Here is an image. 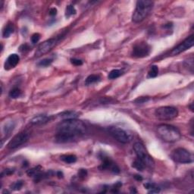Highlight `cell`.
Listing matches in <instances>:
<instances>
[{"label":"cell","instance_id":"cell-28","mask_svg":"<svg viewBox=\"0 0 194 194\" xmlns=\"http://www.w3.org/2000/svg\"><path fill=\"white\" fill-rule=\"evenodd\" d=\"M23 185H24V182L22 180H18V181L14 182L13 184L11 185V189L13 190H21Z\"/></svg>","mask_w":194,"mask_h":194},{"label":"cell","instance_id":"cell-36","mask_svg":"<svg viewBox=\"0 0 194 194\" xmlns=\"http://www.w3.org/2000/svg\"><path fill=\"white\" fill-rule=\"evenodd\" d=\"M134 178L137 180H143V177L139 175H135L134 176Z\"/></svg>","mask_w":194,"mask_h":194},{"label":"cell","instance_id":"cell-25","mask_svg":"<svg viewBox=\"0 0 194 194\" xmlns=\"http://www.w3.org/2000/svg\"><path fill=\"white\" fill-rule=\"evenodd\" d=\"M9 95V97H11V99H17L21 96V90H20L19 88L14 87L10 90Z\"/></svg>","mask_w":194,"mask_h":194},{"label":"cell","instance_id":"cell-27","mask_svg":"<svg viewBox=\"0 0 194 194\" xmlns=\"http://www.w3.org/2000/svg\"><path fill=\"white\" fill-rule=\"evenodd\" d=\"M52 59H44L42 60L39 61L37 63V65L41 68H46V67H48L52 64Z\"/></svg>","mask_w":194,"mask_h":194},{"label":"cell","instance_id":"cell-38","mask_svg":"<svg viewBox=\"0 0 194 194\" xmlns=\"http://www.w3.org/2000/svg\"><path fill=\"white\" fill-rule=\"evenodd\" d=\"M58 176H59V177H62V176H63V174H62V172H58Z\"/></svg>","mask_w":194,"mask_h":194},{"label":"cell","instance_id":"cell-16","mask_svg":"<svg viewBox=\"0 0 194 194\" xmlns=\"http://www.w3.org/2000/svg\"><path fill=\"white\" fill-rule=\"evenodd\" d=\"M143 186L146 190H149V193H156L160 192V188L154 183L147 182V183L144 184Z\"/></svg>","mask_w":194,"mask_h":194},{"label":"cell","instance_id":"cell-9","mask_svg":"<svg viewBox=\"0 0 194 194\" xmlns=\"http://www.w3.org/2000/svg\"><path fill=\"white\" fill-rule=\"evenodd\" d=\"M29 134L26 132H21L15 135L8 143V148L10 149H14L19 146L24 145L28 141Z\"/></svg>","mask_w":194,"mask_h":194},{"label":"cell","instance_id":"cell-1","mask_svg":"<svg viewBox=\"0 0 194 194\" xmlns=\"http://www.w3.org/2000/svg\"><path fill=\"white\" fill-rule=\"evenodd\" d=\"M87 132V127L80 120H63L57 126V134L55 141L59 143L73 142L80 136L84 135Z\"/></svg>","mask_w":194,"mask_h":194},{"label":"cell","instance_id":"cell-10","mask_svg":"<svg viewBox=\"0 0 194 194\" xmlns=\"http://www.w3.org/2000/svg\"><path fill=\"white\" fill-rule=\"evenodd\" d=\"M57 42H58V39L56 38H51L44 41L43 42H42V43L39 46L38 48L36 50L35 55L36 56L39 57L44 55V54L48 53L49 51L52 50V49L55 46Z\"/></svg>","mask_w":194,"mask_h":194},{"label":"cell","instance_id":"cell-3","mask_svg":"<svg viewBox=\"0 0 194 194\" xmlns=\"http://www.w3.org/2000/svg\"><path fill=\"white\" fill-rule=\"evenodd\" d=\"M153 7V2L148 0H139L136 2V9L132 15V21L139 23L147 18Z\"/></svg>","mask_w":194,"mask_h":194},{"label":"cell","instance_id":"cell-31","mask_svg":"<svg viewBox=\"0 0 194 194\" xmlns=\"http://www.w3.org/2000/svg\"><path fill=\"white\" fill-rule=\"evenodd\" d=\"M71 62L75 66H80V65H83V62L78 59H71Z\"/></svg>","mask_w":194,"mask_h":194},{"label":"cell","instance_id":"cell-33","mask_svg":"<svg viewBox=\"0 0 194 194\" xmlns=\"http://www.w3.org/2000/svg\"><path fill=\"white\" fill-rule=\"evenodd\" d=\"M30 47L28 45H27V44H24V45L21 46V47H20V51L21 52H25V51L27 50H29Z\"/></svg>","mask_w":194,"mask_h":194},{"label":"cell","instance_id":"cell-13","mask_svg":"<svg viewBox=\"0 0 194 194\" xmlns=\"http://www.w3.org/2000/svg\"><path fill=\"white\" fill-rule=\"evenodd\" d=\"M20 62V57L17 54H11L5 62V69L9 70V69L14 68L17 66Z\"/></svg>","mask_w":194,"mask_h":194},{"label":"cell","instance_id":"cell-7","mask_svg":"<svg viewBox=\"0 0 194 194\" xmlns=\"http://www.w3.org/2000/svg\"><path fill=\"white\" fill-rule=\"evenodd\" d=\"M150 52V46L145 42H140L135 44L133 47L132 55L135 58H144L148 56Z\"/></svg>","mask_w":194,"mask_h":194},{"label":"cell","instance_id":"cell-15","mask_svg":"<svg viewBox=\"0 0 194 194\" xmlns=\"http://www.w3.org/2000/svg\"><path fill=\"white\" fill-rule=\"evenodd\" d=\"M14 128V123L13 121H8V122L5 123L4 126L2 128V134L6 137H8L11 133L12 132Z\"/></svg>","mask_w":194,"mask_h":194},{"label":"cell","instance_id":"cell-21","mask_svg":"<svg viewBox=\"0 0 194 194\" xmlns=\"http://www.w3.org/2000/svg\"><path fill=\"white\" fill-rule=\"evenodd\" d=\"M100 77L97 75H91L87 78L85 80V84L86 85H91L93 83H96V82L99 81Z\"/></svg>","mask_w":194,"mask_h":194},{"label":"cell","instance_id":"cell-30","mask_svg":"<svg viewBox=\"0 0 194 194\" xmlns=\"http://www.w3.org/2000/svg\"><path fill=\"white\" fill-rule=\"evenodd\" d=\"M39 39H40V34H38V33L34 34L32 35V37H31V42H32V43H34V44L38 42Z\"/></svg>","mask_w":194,"mask_h":194},{"label":"cell","instance_id":"cell-12","mask_svg":"<svg viewBox=\"0 0 194 194\" xmlns=\"http://www.w3.org/2000/svg\"><path fill=\"white\" fill-rule=\"evenodd\" d=\"M103 162H102L101 165H100L99 168L101 170H108L111 171L112 173L114 174H118L120 172V168L118 166L113 162L112 160L109 159L108 157H103Z\"/></svg>","mask_w":194,"mask_h":194},{"label":"cell","instance_id":"cell-22","mask_svg":"<svg viewBox=\"0 0 194 194\" xmlns=\"http://www.w3.org/2000/svg\"><path fill=\"white\" fill-rule=\"evenodd\" d=\"M132 166H133V168H136L137 171H140V172L143 171L144 168H146L145 164H144L143 162L142 161L139 159H136V160L133 162Z\"/></svg>","mask_w":194,"mask_h":194},{"label":"cell","instance_id":"cell-18","mask_svg":"<svg viewBox=\"0 0 194 194\" xmlns=\"http://www.w3.org/2000/svg\"><path fill=\"white\" fill-rule=\"evenodd\" d=\"M60 159L67 164H73L77 161V157L75 155H63L61 156Z\"/></svg>","mask_w":194,"mask_h":194},{"label":"cell","instance_id":"cell-37","mask_svg":"<svg viewBox=\"0 0 194 194\" xmlns=\"http://www.w3.org/2000/svg\"><path fill=\"white\" fill-rule=\"evenodd\" d=\"M131 193H137V191H136L135 187H131Z\"/></svg>","mask_w":194,"mask_h":194},{"label":"cell","instance_id":"cell-32","mask_svg":"<svg viewBox=\"0 0 194 194\" xmlns=\"http://www.w3.org/2000/svg\"><path fill=\"white\" fill-rule=\"evenodd\" d=\"M87 172L85 169H80L78 172V175L80 177H85L87 176Z\"/></svg>","mask_w":194,"mask_h":194},{"label":"cell","instance_id":"cell-20","mask_svg":"<svg viewBox=\"0 0 194 194\" xmlns=\"http://www.w3.org/2000/svg\"><path fill=\"white\" fill-rule=\"evenodd\" d=\"M42 169H41L40 166H37V167L34 168L32 169H30V170L27 171V175H28L29 177H33L34 178H36L37 176H39L42 173Z\"/></svg>","mask_w":194,"mask_h":194},{"label":"cell","instance_id":"cell-6","mask_svg":"<svg viewBox=\"0 0 194 194\" xmlns=\"http://www.w3.org/2000/svg\"><path fill=\"white\" fill-rule=\"evenodd\" d=\"M155 115L159 119L172 120L178 115V110L172 106H162L156 109Z\"/></svg>","mask_w":194,"mask_h":194},{"label":"cell","instance_id":"cell-24","mask_svg":"<svg viewBox=\"0 0 194 194\" xmlns=\"http://www.w3.org/2000/svg\"><path fill=\"white\" fill-rule=\"evenodd\" d=\"M77 11L75 9V6L73 5H68V6L66 7V9H65V17L67 18H69L72 15H75L76 14Z\"/></svg>","mask_w":194,"mask_h":194},{"label":"cell","instance_id":"cell-19","mask_svg":"<svg viewBox=\"0 0 194 194\" xmlns=\"http://www.w3.org/2000/svg\"><path fill=\"white\" fill-rule=\"evenodd\" d=\"M61 118H63L64 120L66 119H73V118H76L78 117V114H77L75 111H64L62 114H60Z\"/></svg>","mask_w":194,"mask_h":194},{"label":"cell","instance_id":"cell-2","mask_svg":"<svg viewBox=\"0 0 194 194\" xmlns=\"http://www.w3.org/2000/svg\"><path fill=\"white\" fill-rule=\"evenodd\" d=\"M157 132L164 141L174 143L181 138V134L177 127L171 124H162L157 127Z\"/></svg>","mask_w":194,"mask_h":194},{"label":"cell","instance_id":"cell-17","mask_svg":"<svg viewBox=\"0 0 194 194\" xmlns=\"http://www.w3.org/2000/svg\"><path fill=\"white\" fill-rule=\"evenodd\" d=\"M14 33V26H13V24H8L5 27L4 30L2 31V36L4 38H8L9 37L11 34Z\"/></svg>","mask_w":194,"mask_h":194},{"label":"cell","instance_id":"cell-23","mask_svg":"<svg viewBox=\"0 0 194 194\" xmlns=\"http://www.w3.org/2000/svg\"><path fill=\"white\" fill-rule=\"evenodd\" d=\"M123 71L120 69H114V70L111 71L108 74V79H111V80H113V79H116L118 78H119L121 75H122Z\"/></svg>","mask_w":194,"mask_h":194},{"label":"cell","instance_id":"cell-4","mask_svg":"<svg viewBox=\"0 0 194 194\" xmlns=\"http://www.w3.org/2000/svg\"><path fill=\"white\" fill-rule=\"evenodd\" d=\"M134 149L136 156H137V159H140L145 164L146 167L150 168H152L154 167L155 162H154L153 159L148 153L145 146L142 143H135V144L134 145Z\"/></svg>","mask_w":194,"mask_h":194},{"label":"cell","instance_id":"cell-34","mask_svg":"<svg viewBox=\"0 0 194 194\" xmlns=\"http://www.w3.org/2000/svg\"><path fill=\"white\" fill-rule=\"evenodd\" d=\"M57 14V9H55V8H52V9H50V10H49V14H50L51 16H55Z\"/></svg>","mask_w":194,"mask_h":194},{"label":"cell","instance_id":"cell-14","mask_svg":"<svg viewBox=\"0 0 194 194\" xmlns=\"http://www.w3.org/2000/svg\"><path fill=\"white\" fill-rule=\"evenodd\" d=\"M50 120V118L49 116L45 115H37L32 118L30 121V123L34 125H40V124H43L47 123Z\"/></svg>","mask_w":194,"mask_h":194},{"label":"cell","instance_id":"cell-5","mask_svg":"<svg viewBox=\"0 0 194 194\" xmlns=\"http://www.w3.org/2000/svg\"><path fill=\"white\" fill-rule=\"evenodd\" d=\"M172 158L175 162L180 164H190L193 161V155L184 148H177L172 153Z\"/></svg>","mask_w":194,"mask_h":194},{"label":"cell","instance_id":"cell-8","mask_svg":"<svg viewBox=\"0 0 194 194\" xmlns=\"http://www.w3.org/2000/svg\"><path fill=\"white\" fill-rule=\"evenodd\" d=\"M108 131L110 135L121 143L125 144L130 141L127 134L121 128L117 127H111L108 128Z\"/></svg>","mask_w":194,"mask_h":194},{"label":"cell","instance_id":"cell-26","mask_svg":"<svg viewBox=\"0 0 194 194\" xmlns=\"http://www.w3.org/2000/svg\"><path fill=\"white\" fill-rule=\"evenodd\" d=\"M158 74H159V68L156 65H152L151 67L150 70L148 72V78H154L157 77Z\"/></svg>","mask_w":194,"mask_h":194},{"label":"cell","instance_id":"cell-11","mask_svg":"<svg viewBox=\"0 0 194 194\" xmlns=\"http://www.w3.org/2000/svg\"><path fill=\"white\" fill-rule=\"evenodd\" d=\"M193 44H194L193 35H191L190 36V37H187V39H185L181 43L179 44V45L177 46H176L175 49H173V50L172 51V55H176L181 53V52H184V51L190 49L191 47H193Z\"/></svg>","mask_w":194,"mask_h":194},{"label":"cell","instance_id":"cell-35","mask_svg":"<svg viewBox=\"0 0 194 194\" xmlns=\"http://www.w3.org/2000/svg\"><path fill=\"white\" fill-rule=\"evenodd\" d=\"M14 172V170H10V169H6V171H5L3 173L6 174V175H11V174Z\"/></svg>","mask_w":194,"mask_h":194},{"label":"cell","instance_id":"cell-29","mask_svg":"<svg viewBox=\"0 0 194 194\" xmlns=\"http://www.w3.org/2000/svg\"><path fill=\"white\" fill-rule=\"evenodd\" d=\"M149 100V97L148 96H141L139 98L136 99L134 100V103H137V104H143V103H145L146 102H148Z\"/></svg>","mask_w":194,"mask_h":194}]
</instances>
